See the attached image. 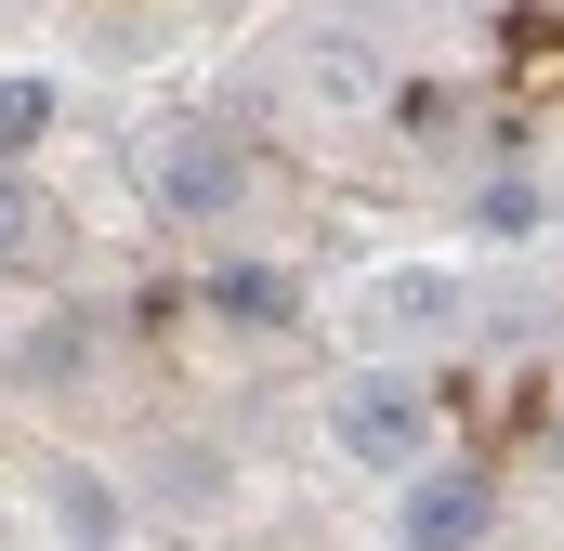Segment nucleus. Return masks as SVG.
Segmentation results:
<instances>
[{
    "mask_svg": "<svg viewBox=\"0 0 564 551\" xmlns=\"http://www.w3.org/2000/svg\"><path fill=\"white\" fill-rule=\"evenodd\" d=\"M328 446H341L355 473H394V486H408V473L433 460V395L408 381V368H355V381L328 395Z\"/></svg>",
    "mask_w": 564,
    "mask_h": 551,
    "instance_id": "obj_1",
    "label": "nucleus"
},
{
    "mask_svg": "<svg viewBox=\"0 0 564 551\" xmlns=\"http://www.w3.org/2000/svg\"><path fill=\"white\" fill-rule=\"evenodd\" d=\"M499 526V473L486 460H421L394 486V551H486Z\"/></svg>",
    "mask_w": 564,
    "mask_h": 551,
    "instance_id": "obj_2",
    "label": "nucleus"
},
{
    "mask_svg": "<svg viewBox=\"0 0 564 551\" xmlns=\"http://www.w3.org/2000/svg\"><path fill=\"white\" fill-rule=\"evenodd\" d=\"M237 184H250V158L210 132V119H171V132L144 144V197H158L171 224H210V210H237Z\"/></svg>",
    "mask_w": 564,
    "mask_h": 551,
    "instance_id": "obj_3",
    "label": "nucleus"
},
{
    "mask_svg": "<svg viewBox=\"0 0 564 551\" xmlns=\"http://www.w3.org/2000/svg\"><path fill=\"white\" fill-rule=\"evenodd\" d=\"M368 315H381V328H394V342H459V328H473V289H459V276L446 263H394L381 276V289H368Z\"/></svg>",
    "mask_w": 564,
    "mask_h": 551,
    "instance_id": "obj_4",
    "label": "nucleus"
},
{
    "mask_svg": "<svg viewBox=\"0 0 564 551\" xmlns=\"http://www.w3.org/2000/svg\"><path fill=\"white\" fill-rule=\"evenodd\" d=\"M197 302H210V328H250V342H263V328L302 315V276H289V263H210Z\"/></svg>",
    "mask_w": 564,
    "mask_h": 551,
    "instance_id": "obj_5",
    "label": "nucleus"
},
{
    "mask_svg": "<svg viewBox=\"0 0 564 551\" xmlns=\"http://www.w3.org/2000/svg\"><path fill=\"white\" fill-rule=\"evenodd\" d=\"M79 368H93V315H40V328L13 342V381H26V395H66Z\"/></svg>",
    "mask_w": 564,
    "mask_h": 551,
    "instance_id": "obj_6",
    "label": "nucleus"
},
{
    "mask_svg": "<svg viewBox=\"0 0 564 551\" xmlns=\"http://www.w3.org/2000/svg\"><path fill=\"white\" fill-rule=\"evenodd\" d=\"M53 119H66V93H53L40 66H13V79H0V171H26V158H40V132H53Z\"/></svg>",
    "mask_w": 564,
    "mask_h": 551,
    "instance_id": "obj_7",
    "label": "nucleus"
},
{
    "mask_svg": "<svg viewBox=\"0 0 564 551\" xmlns=\"http://www.w3.org/2000/svg\"><path fill=\"white\" fill-rule=\"evenodd\" d=\"M473 237H552L539 171H486V184H473Z\"/></svg>",
    "mask_w": 564,
    "mask_h": 551,
    "instance_id": "obj_8",
    "label": "nucleus"
},
{
    "mask_svg": "<svg viewBox=\"0 0 564 551\" xmlns=\"http://www.w3.org/2000/svg\"><path fill=\"white\" fill-rule=\"evenodd\" d=\"M40 250H53V210H40V184H26V171H0V276L40 263Z\"/></svg>",
    "mask_w": 564,
    "mask_h": 551,
    "instance_id": "obj_9",
    "label": "nucleus"
},
{
    "mask_svg": "<svg viewBox=\"0 0 564 551\" xmlns=\"http://www.w3.org/2000/svg\"><path fill=\"white\" fill-rule=\"evenodd\" d=\"M53 526H66L79 551H106V539H119V499H106L93 473H53Z\"/></svg>",
    "mask_w": 564,
    "mask_h": 551,
    "instance_id": "obj_10",
    "label": "nucleus"
},
{
    "mask_svg": "<svg viewBox=\"0 0 564 551\" xmlns=\"http://www.w3.org/2000/svg\"><path fill=\"white\" fill-rule=\"evenodd\" d=\"M315 79H328V106H368L381 66H368V40H315Z\"/></svg>",
    "mask_w": 564,
    "mask_h": 551,
    "instance_id": "obj_11",
    "label": "nucleus"
}]
</instances>
